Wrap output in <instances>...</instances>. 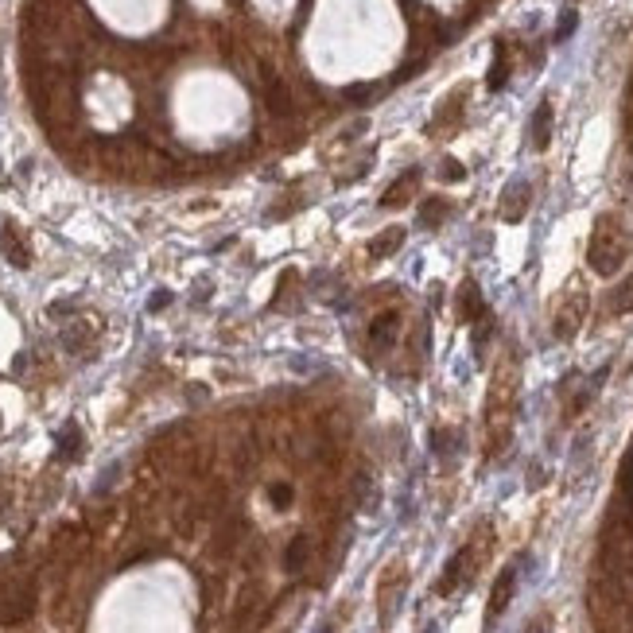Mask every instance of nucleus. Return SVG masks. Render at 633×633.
I'll return each instance as SVG.
<instances>
[{
	"instance_id": "1",
	"label": "nucleus",
	"mask_w": 633,
	"mask_h": 633,
	"mask_svg": "<svg viewBox=\"0 0 633 633\" xmlns=\"http://www.w3.org/2000/svg\"><path fill=\"white\" fill-rule=\"evenodd\" d=\"M591 265L594 272H618L625 257H629V237H625L622 222L614 214H602L599 225H594V237H591Z\"/></svg>"
},
{
	"instance_id": "2",
	"label": "nucleus",
	"mask_w": 633,
	"mask_h": 633,
	"mask_svg": "<svg viewBox=\"0 0 633 633\" xmlns=\"http://www.w3.org/2000/svg\"><path fill=\"white\" fill-rule=\"evenodd\" d=\"M579 319H583V295L571 303H564V311L556 315V334L559 338H571L575 331H579Z\"/></svg>"
},
{
	"instance_id": "3",
	"label": "nucleus",
	"mask_w": 633,
	"mask_h": 633,
	"mask_svg": "<svg viewBox=\"0 0 633 633\" xmlns=\"http://www.w3.org/2000/svg\"><path fill=\"white\" fill-rule=\"evenodd\" d=\"M265 101H268V109H272L276 117H292V93H288V86H284V82H276V78H268Z\"/></svg>"
},
{
	"instance_id": "4",
	"label": "nucleus",
	"mask_w": 633,
	"mask_h": 633,
	"mask_svg": "<svg viewBox=\"0 0 633 633\" xmlns=\"http://www.w3.org/2000/svg\"><path fill=\"white\" fill-rule=\"evenodd\" d=\"M513 583H517V571H513V567H505V571H501V579H498V587H493V599H490V618H498L501 610H505L509 594H513Z\"/></svg>"
},
{
	"instance_id": "5",
	"label": "nucleus",
	"mask_w": 633,
	"mask_h": 633,
	"mask_svg": "<svg viewBox=\"0 0 633 633\" xmlns=\"http://www.w3.org/2000/svg\"><path fill=\"white\" fill-rule=\"evenodd\" d=\"M548 128H552V105L544 101V105L536 109V121H533V140H536V148H548Z\"/></svg>"
},
{
	"instance_id": "6",
	"label": "nucleus",
	"mask_w": 633,
	"mask_h": 633,
	"mask_svg": "<svg viewBox=\"0 0 633 633\" xmlns=\"http://www.w3.org/2000/svg\"><path fill=\"white\" fill-rule=\"evenodd\" d=\"M412 187H416V171H408V175L400 179L397 187H389V191H385V199H381V202H385V206H400V202H404V194H408Z\"/></svg>"
},
{
	"instance_id": "7",
	"label": "nucleus",
	"mask_w": 633,
	"mask_h": 633,
	"mask_svg": "<svg viewBox=\"0 0 633 633\" xmlns=\"http://www.w3.org/2000/svg\"><path fill=\"white\" fill-rule=\"evenodd\" d=\"M400 241H404V234H400V229H389V234H381V241L369 245V253H373V257H385V253L400 249Z\"/></svg>"
},
{
	"instance_id": "8",
	"label": "nucleus",
	"mask_w": 633,
	"mask_h": 633,
	"mask_svg": "<svg viewBox=\"0 0 633 633\" xmlns=\"http://www.w3.org/2000/svg\"><path fill=\"white\" fill-rule=\"evenodd\" d=\"M307 556H311L307 540H303V536H295V540H292V552H288V567H292V571H295V567H303V564H307Z\"/></svg>"
},
{
	"instance_id": "9",
	"label": "nucleus",
	"mask_w": 633,
	"mask_h": 633,
	"mask_svg": "<svg viewBox=\"0 0 633 633\" xmlns=\"http://www.w3.org/2000/svg\"><path fill=\"white\" fill-rule=\"evenodd\" d=\"M447 214V202H427V214H420L424 225H439V218Z\"/></svg>"
},
{
	"instance_id": "10",
	"label": "nucleus",
	"mask_w": 633,
	"mask_h": 633,
	"mask_svg": "<svg viewBox=\"0 0 633 633\" xmlns=\"http://www.w3.org/2000/svg\"><path fill=\"white\" fill-rule=\"evenodd\" d=\"M614 300H618V303H614V311H629V307H633V280L625 284V288L614 295Z\"/></svg>"
},
{
	"instance_id": "11",
	"label": "nucleus",
	"mask_w": 633,
	"mask_h": 633,
	"mask_svg": "<svg viewBox=\"0 0 633 633\" xmlns=\"http://www.w3.org/2000/svg\"><path fill=\"white\" fill-rule=\"evenodd\" d=\"M571 27H575V12H567V16H564V24L556 27V39H567V35H571Z\"/></svg>"
}]
</instances>
